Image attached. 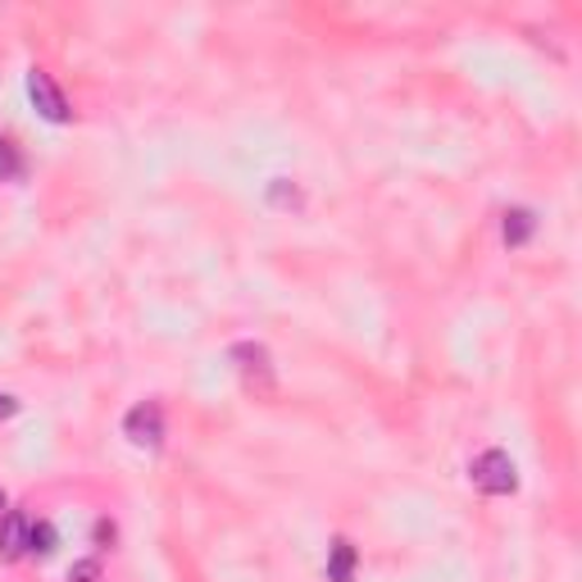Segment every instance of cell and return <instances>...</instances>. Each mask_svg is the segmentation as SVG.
<instances>
[{
	"label": "cell",
	"mask_w": 582,
	"mask_h": 582,
	"mask_svg": "<svg viewBox=\"0 0 582 582\" xmlns=\"http://www.w3.org/2000/svg\"><path fill=\"white\" fill-rule=\"evenodd\" d=\"M228 360L237 364L241 378H247V387H260V392H269V387H273V364H269V351L260 342H237L228 351Z\"/></svg>",
	"instance_id": "277c9868"
},
{
	"label": "cell",
	"mask_w": 582,
	"mask_h": 582,
	"mask_svg": "<svg viewBox=\"0 0 582 582\" xmlns=\"http://www.w3.org/2000/svg\"><path fill=\"white\" fill-rule=\"evenodd\" d=\"M56 542H60V538H56V528L46 523V519L28 528V555H41V560H46V555L56 551Z\"/></svg>",
	"instance_id": "9c48e42d"
},
{
	"label": "cell",
	"mask_w": 582,
	"mask_h": 582,
	"mask_svg": "<svg viewBox=\"0 0 582 582\" xmlns=\"http://www.w3.org/2000/svg\"><path fill=\"white\" fill-rule=\"evenodd\" d=\"M96 578H101V564L96 560H82V564L69 569V582H96Z\"/></svg>",
	"instance_id": "30bf717a"
},
{
	"label": "cell",
	"mask_w": 582,
	"mask_h": 582,
	"mask_svg": "<svg viewBox=\"0 0 582 582\" xmlns=\"http://www.w3.org/2000/svg\"><path fill=\"white\" fill-rule=\"evenodd\" d=\"M28 528H32V519L19 514V510L0 514V560H6V564L28 555Z\"/></svg>",
	"instance_id": "5b68a950"
},
{
	"label": "cell",
	"mask_w": 582,
	"mask_h": 582,
	"mask_svg": "<svg viewBox=\"0 0 582 582\" xmlns=\"http://www.w3.org/2000/svg\"><path fill=\"white\" fill-rule=\"evenodd\" d=\"M0 514H6V492H0Z\"/></svg>",
	"instance_id": "7c38bea8"
},
{
	"label": "cell",
	"mask_w": 582,
	"mask_h": 582,
	"mask_svg": "<svg viewBox=\"0 0 582 582\" xmlns=\"http://www.w3.org/2000/svg\"><path fill=\"white\" fill-rule=\"evenodd\" d=\"M19 414V401L10 392H0V419H14Z\"/></svg>",
	"instance_id": "8fae6325"
},
{
	"label": "cell",
	"mask_w": 582,
	"mask_h": 582,
	"mask_svg": "<svg viewBox=\"0 0 582 582\" xmlns=\"http://www.w3.org/2000/svg\"><path fill=\"white\" fill-rule=\"evenodd\" d=\"M532 232H538V214H532V210L514 205V210L501 214V237H505V247H528Z\"/></svg>",
	"instance_id": "8992f818"
},
{
	"label": "cell",
	"mask_w": 582,
	"mask_h": 582,
	"mask_svg": "<svg viewBox=\"0 0 582 582\" xmlns=\"http://www.w3.org/2000/svg\"><path fill=\"white\" fill-rule=\"evenodd\" d=\"M28 178V155L19 151L14 137H0V182H19Z\"/></svg>",
	"instance_id": "ba28073f"
},
{
	"label": "cell",
	"mask_w": 582,
	"mask_h": 582,
	"mask_svg": "<svg viewBox=\"0 0 582 582\" xmlns=\"http://www.w3.org/2000/svg\"><path fill=\"white\" fill-rule=\"evenodd\" d=\"M123 436H128L132 446H146V451H160V446H164V436H169L160 401H141V405H132V410L123 414Z\"/></svg>",
	"instance_id": "7a4b0ae2"
},
{
	"label": "cell",
	"mask_w": 582,
	"mask_h": 582,
	"mask_svg": "<svg viewBox=\"0 0 582 582\" xmlns=\"http://www.w3.org/2000/svg\"><path fill=\"white\" fill-rule=\"evenodd\" d=\"M355 564H360V555L347 538H337L328 546V582H355Z\"/></svg>",
	"instance_id": "52a82bcc"
},
{
	"label": "cell",
	"mask_w": 582,
	"mask_h": 582,
	"mask_svg": "<svg viewBox=\"0 0 582 582\" xmlns=\"http://www.w3.org/2000/svg\"><path fill=\"white\" fill-rule=\"evenodd\" d=\"M28 101L37 106V114H41L46 123H69V119H73L69 96L56 87V78L46 73V69H28Z\"/></svg>",
	"instance_id": "3957f363"
},
{
	"label": "cell",
	"mask_w": 582,
	"mask_h": 582,
	"mask_svg": "<svg viewBox=\"0 0 582 582\" xmlns=\"http://www.w3.org/2000/svg\"><path fill=\"white\" fill-rule=\"evenodd\" d=\"M469 482L482 492V496H514L519 492V469L505 451H482L473 464H469Z\"/></svg>",
	"instance_id": "6da1fadb"
}]
</instances>
